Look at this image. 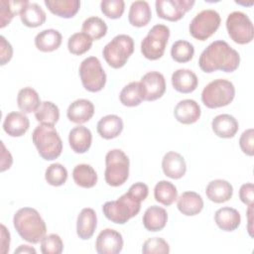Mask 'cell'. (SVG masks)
Instances as JSON below:
<instances>
[{"mask_svg": "<svg viewBox=\"0 0 254 254\" xmlns=\"http://www.w3.org/2000/svg\"><path fill=\"white\" fill-rule=\"evenodd\" d=\"M149 188L146 184L135 183L118 199L105 202L102 205L103 214L114 223L124 224L139 213L141 202L147 198Z\"/></svg>", "mask_w": 254, "mask_h": 254, "instance_id": "obj_1", "label": "cell"}, {"mask_svg": "<svg viewBox=\"0 0 254 254\" xmlns=\"http://www.w3.org/2000/svg\"><path fill=\"white\" fill-rule=\"evenodd\" d=\"M240 64L238 52L232 49L225 41L217 40L209 44L200 54L198 65L204 72L211 73L216 70L232 72Z\"/></svg>", "mask_w": 254, "mask_h": 254, "instance_id": "obj_2", "label": "cell"}, {"mask_svg": "<svg viewBox=\"0 0 254 254\" xmlns=\"http://www.w3.org/2000/svg\"><path fill=\"white\" fill-rule=\"evenodd\" d=\"M13 224L18 234L26 241L37 244L46 236V222L37 209L22 207L16 211Z\"/></svg>", "mask_w": 254, "mask_h": 254, "instance_id": "obj_3", "label": "cell"}, {"mask_svg": "<svg viewBox=\"0 0 254 254\" xmlns=\"http://www.w3.org/2000/svg\"><path fill=\"white\" fill-rule=\"evenodd\" d=\"M32 140L44 160L53 161L61 156L63 142L54 125H38L33 131Z\"/></svg>", "mask_w": 254, "mask_h": 254, "instance_id": "obj_4", "label": "cell"}, {"mask_svg": "<svg viewBox=\"0 0 254 254\" xmlns=\"http://www.w3.org/2000/svg\"><path fill=\"white\" fill-rule=\"evenodd\" d=\"M235 96L233 83L224 78L210 81L201 92V101L207 108H219L232 102Z\"/></svg>", "mask_w": 254, "mask_h": 254, "instance_id": "obj_5", "label": "cell"}, {"mask_svg": "<svg viewBox=\"0 0 254 254\" xmlns=\"http://www.w3.org/2000/svg\"><path fill=\"white\" fill-rule=\"evenodd\" d=\"M130 162L127 155L120 149L110 150L105 156L104 179L108 186H122L129 177Z\"/></svg>", "mask_w": 254, "mask_h": 254, "instance_id": "obj_6", "label": "cell"}, {"mask_svg": "<svg viewBox=\"0 0 254 254\" xmlns=\"http://www.w3.org/2000/svg\"><path fill=\"white\" fill-rule=\"evenodd\" d=\"M134 52L133 39L125 34L115 36L105 45L102 51L105 62L113 68H120L125 65L128 59Z\"/></svg>", "mask_w": 254, "mask_h": 254, "instance_id": "obj_7", "label": "cell"}, {"mask_svg": "<svg viewBox=\"0 0 254 254\" xmlns=\"http://www.w3.org/2000/svg\"><path fill=\"white\" fill-rule=\"evenodd\" d=\"M169 38V27L163 24H156L150 29L147 36L141 42L142 55L151 61L161 59L165 53Z\"/></svg>", "mask_w": 254, "mask_h": 254, "instance_id": "obj_8", "label": "cell"}, {"mask_svg": "<svg viewBox=\"0 0 254 254\" xmlns=\"http://www.w3.org/2000/svg\"><path fill=\"white\" fill-rule=\"evenodd\" d=\"M79 76L83 87L90 92L100 91L106 83V73L96 57L84 59L79 65Z\"/></svg>", "mask_w": 254, "mask_h": 254, "instance_id": "obj_9", "label": "cell"}, {"mask_svg": "<svg viewBox=\"0 0 254 254\" xmlns=\"http://www.w3.org/2000/svg\"><path fill=\"white\" fill-rule=\"evenodd\" d=\"M221 22L218 12L212 9L202 10L197 13L190 23V34L198 41H206L219 28Z\"/></svg>", "mask_w": 254, "mask_h": 254, "instance_id": "obj_10", "label": "cell"}, {"mask_svg": "<svg viewBox=\"0 0 254 254\" xmlns=\"http://www.w3.org/2000/svg\"><path fill=\"white\" fill-rule=\"evenodd\" d=\"M226 29L229 37L236 44L245 45L253 40V24L250 18L241 11H234L227 16Z\"/></svg>", "mask_w": 254, "mask_h": 254, "instance_id": "obj_11", "label": "cell"}, {"mask_svg": "<svg viewBox=\"0 0 254 254\" xmlns=\"http://www.w3.org/2000/svg\"><path fill=\"white\" fill-rule=\"evenodd\" d=\"M194 3V0H157L155 6L161 19L176 22L181 20Z\"/></svg>", "mask_w": 254, "mask_h": 254, "instance_id": "obj_12", "label": "cell"}, {"mask_svg": "<svg viewBox=\"0 0 254 254\" xmlns=\"http://www.w3.org/2000/svg\"><path fill=\"white\" fill-rule=\"evenodd\" d=\"M140 91L143 100L154 101L161 98L166 91V80L159 71H149L145 73L140 82Z\"/></svg>", "mask_w": 254, "mask_h": 254, "instance_id": "obj_13", "label": "cell"}, {"mask_svg": "<svg viewBox=\"0 0 254 254\" xmlns=\"http://www.w3.org/2000/svg\"><path fill=\"white\" fill-rule=\"evenodd\" d=\"M121 233L112 228H105L99 232L95 241V249L99 254H117L123 248Z\"/></svg>", "mask_w": 254, "mask_h": 254, "instance_id": "obj_14", "label": "cell"}, {"mask_svg": "<svg viewBox=\"0 0 254 254\" xmlns=\"http://www.w3.org/2000/svg\"><path fill=\"white\" fill-rule=\"evenodd\" d=\"M200 114V106L193 99H183L177 103L174 109L175 118L182 124L195 123Z\"/></svg>", "mask_w": 254, "mask_h": 254, "instance_id": "obj_15", "label": "cell"}, {"mask_svg": "<svg viewBox=\"0 0 254 254\" xmlns=\"http://www.w3.org/2000/svg\"><path fill=\"white\" fill-rule=\"evenodd\" d=\"M164 174L173 180L181 179L187 172V164L184 157L174 151L166 153L162 160Z\"/></svg>", "mask_w": 254, "mask_h": 254, "instance_id": "obj_16", "label": "cell"}, {"mask_svg": "<svg viewBox=\"0 0 254 254\" xmlns=\"http://www.w3.org/2000/svg\"><path fill=\"white\" fill-rule=\"evenodd\" d=\"M94 114V105L90 100L80 98L72 101L66 110V116L69 121L82 124L91 119Z\"/></svg>", "mask_w": 254, "mask_h": 254, "instance_id": "obj_17", "label": "cell"}, {"mask_svg": "<svg viewBox=\"0 0 254 254\" xmlns=\"http://www.w3.org/2000/svg\"><path fill=\"white\" fill-rule=\"evenodd\" d=\"M97 226V216L95 211L90 207L81 209L76 219V233L82 240L92 237Z\"/></svg>", "mask_w": 254, "mask_h": 254, "instance_id": "obj_18", "label": "cell"}, {"mask_svg": "<svg viewBox=\"0 0 254 254\" xmlns=\"http://www.w3.org/2000/svg\"><path fill=\"white\" fill-rule=\"evenodd\" d=\"M172 85L181 93H190L195 90L198 84L196 74L188 68H180L172 74Z\"/></svg>", "mask_w": 254, "mask_h": 254, "instance_id": "obj_19", "label": "cell"}, {"mask_svg": "<svg viewBox=\"0 0 254 254\" xmlns=\"http://www.w3.org/2000/svg\"><path fill=\"white\" fill-rule=\"evenodd\" d=\"M29 118L23 112H10L5 116L3 122L4 131L11 137H21L29 129Z\"/></svg>", "mask_w": 254, "mask_h": 254, "instance_id": "obj_20", "label": "cell"}, {"mask_svg": "<svg viewBox=\"0 0 254 254\" xmlns=\"http://www.w3.org/2000/svg\"><path fill=\"white\" fill-rule=\"evenodd\" d=\"M92 134L90 130L82 125L73 127L68 134V143L71 150L77 154L85 153L91 146Z\"/></svg>", "mask_w": 254, "mask_h": 254, "instance_id": "obj_21", "label": "cell"}, {"mask_svg": "<svg viewBox=\"0 0 254 254\" xmlns=\"http://www.w3.org/2000/svg\"><path fill=\"white\" fill-rule=\"evenodd\" d=\"M205 194L209 200L215 203H222L232 197L233 188L227 181L216 179L208 183L205 189Z\"/></svg>", "mask_w": 254, "mask_h": 254, "instance_id": "obj_22", "label": "cell"}, {"mask_svg": "<svg viewBox=\"0 0 254 254\" xmlns=\"http://www.w3.org/2000/svg\"><path fill=\"white\" fill-rule=\"evenodd\" d=\"M211 127L214 134L220 138L228 139L235 136L238 131V121L230 114H219L211 121Z\"/></svg>", "mask_w": 254, "mask_h": 254, "instance_id": "obj_23", "label": "cell"}, {"mask_svg": "<svg viewBox=\"0 0 254 254\" xmlns=\"http://www.w3.org/2000/svg\"><path fill=\"white\" fill-rule=\"evenodd\" d=\"M178 209L187 216L198 214L203 208V200L195 191H185L178 198Z\"/></svg>", "mask_w": 254, "mask_h": 254, "instance_id": "obj_24", "label": "cell"}, {"mask_svg": "<svg viewBox=\"0 0 254 254\" xmlns=\"http://www.w3.org/2000/svg\"><path fill=\"white\" fill-rule=\"evenodd\" d=\"M144 227L149 231H160L162 230L168 221V213L165 208L157 205L148 207L142 218Z\"/></svg>", "mask_w": 254, "mask_h": 254, "instance_id": "obj_25", "label": "cell"}, {"mask_svg": "<svg viewBox=\"0 0 254 254\" xmlns=\"http://www.w3.org/2000/svg\"><path fill=\"white\" fill-rule=\"evenodd\" d=\"M214 221L220 229L230 232L238 228L241 222V216L237 209L225 206L215 211Z\"/></svg>", "mask_w": 254, "mask_h": 254, "instance_id": "obj_26", "label": "cell"}, {"mask_svg": "<svg viewBox=\"0 0 254 254\" xmlns=\"http://www.w3.org/2000/svg\"><path fill=\"white\" fill-rule=\"evenodd\" d=\"M96 129L102 138L107 140L113 139L121 134L123 130V121L115 114H108L97 122Z\"/></svg>", "mask_w": 254, "mask_h": 254, "instance_id": "obj_27", "label": "cell"}, {"mask_svg": "<svg viewBox=\"0 0 254 254\" xmlns=\"http://www.w3.org/2000/svg\"><path fill=\"white\" fill-rule=\"evenodd\" d=\"M62 34L55 29H47L37 34L35 37V46L41 52H53L62 45Z\"/></svg>", "mask_w": 254, "mask_h": 254, "instance_id": "obj_28", "label": "cell"}, {"mask_svg": "<svg viewBox=\"0 0 254 254\" xmlns=\"http://www.w3.org/2000/svg\"><path fill=\"white\" fill-rule=\"evenodd\" d=\"M152 18V12L150 5L147 1H135L131 4L128 19L129 23L134 27H144L148 25Z\"/></svg>", "mask_w": 254, "mask_h": 254, "instance_id": "obj_29", "label": "cell"}, {"mask_svg": "<svg viewBox=\"0 0 254 254\" xmlns=\"http://www.w3.org/2000/svg\"><path fill=\"white\" fill-rule=\"evenodd\" d=\"M20 19L22 23L29 28H37L42 26L46 21V13L37 3L28 2L20 10Z\"/></svg>", "mask_w": 254, "mask_h": 254, "instance_id": "obj_30", "label": "cell"}, {"mask_svg": "<svg viewBox=\"0 0 254 254\" xmlns=\"http://www.w3.org/2000/svg\"><path fill=\"white\" fill-rule=\"evenodd\" d=\"M45 5L55 15L62 18H72L79 10L78 0H45Z\"/></svg>", "mask_w": 254, "mask_h": 254, "instance_id": "obj_31", "label": "cell"}, {"mask_svg": "<svg viewBox=\"0 0 254 254\" xmlns=\"http://www.w3.org/2000/svg\"><path fill=\"white\" fill-rule=\"evenodd\" d=\"M41 99L38 92L30 87H24L20 89L17 96V104L19 109L23 113H32L35 112L41 105Z\"/></svg>", "mask_w": 254, "mask_h": 254, "instance_id": "obj_32", "label": "cell"}, {"mask_svg": "<svg viewBox=\"0 0 254 254\" xmlns=\"http://www.w3.org/2000/svg\"><path fill=\"white\" fill-rule=\"evenodd\" d=\"M72 179L77 186L90 189L97 183V174L90 165L79 164L76 165L72 171Z\"/></svg>", "mask_w": 254, "mask_h": 254, "instance_id": "obj_33", "label": "cell"}, {"mask_svg": "<svg viewBox=\"0 0 254 254\" xmlns=\"http://www.w3.org/2000/svg\"><path fill=\"white\" fill-rule=\"evenodd\" d=\"M154 197L158 202L169 206L178 198L177 188L171 182L160 181L154 188Z\"/></svg>", "mask_w": 254, "mask_h": 254, "instance_id": "obj_34", "label": "cell"}, {"mask_svg": "<svg viewBox=\"0 0 254 254\" xmlns=\"http://www.w3.org/2000/svg\"><path fill=\"white\" fill-rule=\"evenodd\" d=\"M35 117L41 124L55 125L60 119L59 107L51 101H44L35 111Z\"/></svg>", "mask_w": 254, "mask_h": 254, "instance_id": "obj_35", "label": "cell"}, {"mask_svg": "<svg viewBox=\"0 0 254 254\" xmlns=\"http://www.w3.org/2000/svg\"><path fill=\"white\" fill-rule=\"evenodd\" d=\"M29 1H9L1 0L0 1V28H4L10 24L12 19L20 13V10L28 3Z\"/></svg>", "mask_w": 254, "mask_h": 254, "instance_id": "obj_36", "label": "cell"}, {"mask_svg": "<svg viewBox=\"0 0 254 254\" xmlns=\"http://www.w3.org/2000/svg\"><path fill=\"white\" fill-rule=\"evenodd\" d=\"M92 39L83 32L72 34L67 40L68 52L75 56H80L88 52L92 46Z\"/></svg>", "mask_w": 254, "mask_h": 254, "instance_id": "obj_37", "label": "cell"}, {"mask_svg": "<svg viewBox=\"0 0 254 254\" xmlns=\"http://www.w3.org/2000/svg\"><path fill=\"white\" fill-rule=\"evenodd\" d=\"M81 31L87 34L92 40H99L107 33L106 23L99 17L92 16L84 20L82 23Z\"/></svg>", "mask_w": 254, "mask_h": 254, "instance_id": "obj_38", "label": "cell"}, {"mask_svg": "<svg viewBox=\"0 0 254 254\" xmlns=\"http://www.w3.org/2000/svg\"><path fill=\"white\" fill-rule=\"evenodd\" d=\"M120 102L127 107L138 106L143 98L140 91V85L137 81H132L125 85L119 94Z\"/></svg>", "mask_w": 254, "mask_h": 254, "instance_id": "obj_39", "label": "cell"}, {"mask_svg": "<svg viewBox=\"0 0 254 254\" xmlns=\"http://www.w3.org/2000/svg\"><path fill=\"white\" fill-rule=\"evenodd\" d=\"M194 55L193 45L185 40L176 41L171 48V57L177 63H188Z\"/></svg>", "mask_w": 254, "mask_h": 254, "instance_id": "obj_40", "label": "cell"}, {"mask_svg": "<svg viewBox=\"0 0 254 254\" xmlns=\"http://www.w3.org/2000/svg\"><path fill=\"white\" fill-rule=\"evenodd\" d=\"M45 179L53 187L63 186L67 180V170L60 163L51 164L46 170Z\"/></svg>", "mask_w": 254, "mask_h": 254, "instance_id": "obj_41", "label": "cell"}, {"mask_svg": "<svg viewBox=\"0 0 254 254\" xmlns=\"http://www.w3.org/2000/svg\"><path fill=\"white\" fill-rule=\"evenodd\" d=\"M63 249L64 243L58 234L51 233L41 241V251L43 254H61Z\"/></svg>", "mask_w": 254, "mask_h": 254, "instance_id": "obj_42", "label": "cell"}, {"mask_svg": "<svg viewBox=\"0 0 254 254\" xmlns=\"http://www.w3.org/2000/svg\"><path fill=\"white\" fill-rule=\"evenodd\" d=\"M142 253L144 254H168L170 253V246L168 242L161 237H153L147 239L142 246Z\"/></svg>", "mask_w": 254, "mask_h": 254, "instance_id": "obj_43", "label": "cell"}, {"mask_svg": "<svg viewBox=\"0 0 254 254\" xmlns=\"http://www.w3.org/2000/svg\"><path fill=\"white\" fill-rule=\"evenodd\" d=\"M101 12L110 19H119L125 9L123 0H102L100 2Z\"/></svg>", "mask_w": 254, "mask_h": 254, "instance_id": "obj_44", "label": "cell"}, {"mask_svg": "<svg viewBox=\"0 0 254 254\" xmlns=\"http://www.w3.org/2000/svg\"><path fill=\"white\" fill-rule=\"evenodd\" d=\"M253 144H254V130L252 128H249L241 134L239 139V146L244 154H246L247 156H253L254 154Z\"/></svg>", "mask_w": 254, "mask_h": 254, "instance_id": "obj_45", "label": "cell"}, {"mask_svg": "<svg viewBox=\"0 0 254 254\" xmlns=\"http://www.w3.org/2000/svg\"><path fill=\"white\" fill-rule=\"evenodd\" d=\"M0 58H1V65L6 64L13 56V48L11 44L5 39L4 36H0Z\"/></svg>", "mask_w": 254, "mask_h": 254, "instance_id": "obj_46", "label": "cell"}, {"mask_svg": "<svg viewBox=\"0 0 254 254\" xmlns=\"http://www.w3.org/2000/svg\"><path fill=\"white\" fill-rule=\"evenodd\" d=\"M254 187L252 183L243 184L239 190V198L246 205L253 204L254 199Z\"/></svg>", "mask_w": 254, "mask_h": 254, "instance_id": "obj_47", "label": "cell"}, {"mask_svg": "<svg viewBox=\"0 0 254 254\" xmlns=\"http://www.w3.org/2000/svg\"><path fill=\"white\" fill-rule=\"evenodd\" d=\"M1 147H2V152H1V172H4L6 170H8L12 163H13V158L10 154V152L8 150H6L3 142H1Z\"/></svg>", "mask_w": 254, "mask_h": 254, "instance_id": "obj_48", "label": "cell"}, {"mask_svg": "<svg viewBox=\"0 0 254 254\" xmlns=\"http://www.w3.org/2000/svg\"><path fill=\"white\" fill-rule=\"evenodd\" d=\"M10 246V233L4 224H1V253L6 254L9 252Z\"/></svg>", "mask_w": 254, "mask_h": 254, "instance_id": "obj_49", "label": "cell"}, {"mask_svg": "<svg viewBox=\"0 0 254 254\" xmlns=\"http://www.w3.org/2000/svg\"><path fill=\"white\" fill-rule=\"evenodd\" d=\"M36 249L29 246V245H20L15 251L14 253H33V254H36Z\"/></svg>", "mask_w": 254, "mask_h": 254, "instance_id": "obj_50", "label": "cell"}, {"mask_svg": "<svg viewBox=\"0 0 254 254\" xmlns=\"http://www.w3.org/2000/svg\"><path fill=\"white\" fill-rule=\"evenodd\" d=\"M252 212H253V204L248 205V210H247V215H248V222H249V226H248V231L250 236H252V228H251V223H252Z\"/></svg>", "mask_w": 254, "mask_h": 254, "instance_id": "obj_51", "label": "cell"}]
</instances>
